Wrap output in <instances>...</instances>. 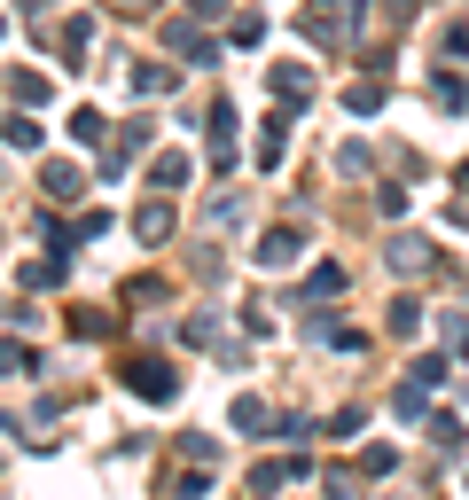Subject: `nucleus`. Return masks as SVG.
<instances>
[{
    "label": "nucleus",
    "mask_w": 469,
    "mask_h": 500,
    "mask_svg": "<svg viewBox=\"0 0 469 500\" xmlns=\"http://www.w3.org/2000/svg\"><path fill=\"white\" fill-rule=\"evenodd\" d=\"M258 258H266V266H290V258H297V235H290V227H274L266 243H258Z\"/></svg>",
    "instance_id": "obj_2"
},
{
    "label": "nucleus",
    "mask_w": 469,
    "mask_h": 500,
    "mask_svg": "<svg viewBox=\"0 0 469 500\" xmlns=\"http://www.w3.org/2000/svg\"><path fill=\"white\" fill-rule=\"evenodd\" d=\"M125 384H134L141 399H173V367H165V360H134V367H125Z\"/></svg>",
    "instance_id": "obj_1"
},
{
    "label": "nucleus",
    "mask_w": 469,
    "mask_h": 500,
    "mask_svg": "<svg viewBox=\"0 0 469 500\" xmlns=\"http://www.w3.org/2000/svg\"><path fill=\"white\" fill-rule=\"evenodd\" d=\"M47 195H78V173H71V165H47Z\"/></svg>",
    "instance_id": "obj_3"
}]
</instances>
